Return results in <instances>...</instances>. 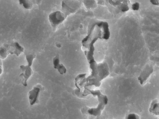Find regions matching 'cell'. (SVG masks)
Masks as SVG:
<instances>
[{
	"instance_id": "6da1fadb",
	"label": "cell",
	"mask_w": 159,
	"mask_h": 119,
	"mask_svg": "<svg viewBox=\"0 0 159 119\" xmlns=\"http://www.w3.org/2000/svg\"><path fill=\"white\" fill-rule=\"evenodd\" d=\"M90 51L88 52L85 51L84 52L91 70V73L82 79L79 83V86H83L84 88L93 86L99 87L102 81L110 74L109 68L107 63H97L93 56V45H90Z\"/></svg>"
},
{
	"instance_id": "7a4b0ae2",
	"label": "cell",
	"mask_w": 159,
	"mask_h": 119,
	"mask_svg": "<svg viewBox=\"0 0 159 119\" xmlns=\"http://www.w3.org/2000/svg\"><path fill=\"white\" fill-rule=\"evenodd\" d=\"M84 90L83 95L86 96L88 94H91L98 99V104L96 108L89 109L87 112L90 115L95 117L100 116L106 105L108 103V99L106 95L102 94L99 90H92L88 87L84 88Z\"/></svg>"
},
{
	"instance_id": "3957f363",
	"label": "cell",
	"mask_w": 159,
	"mask_h": 119,
	"mask_svg": "<svg viewBox=\"0 0 159 119\" xmlns=\"http://www.w3.org/2000/svg\"><path fill=\"white\" fill-rule=\"evenodd\" d=\"M68 16L61 9L50 13L48 15V20L52 29L55 31Z\"/></svg>"
},
{
	"instance_id": "277c9868",
	"label": "cell",
	"mask_w": 159,
	"mask_h": 119,
	"mask_svg": "<svg viewBox=\"0 0 159 119\" xmlns=\"http://www.w3.org/2000/svg\"><path fill=\"white\" fill-rule=\"evenodd\" d=\"M20 67L22 72L20 75V76L22 79V84L24 86L26 87L27 86L28 81L33 73L31 67L27 64L21 65Z\"/></svg>"
},
{
	"instance_id": "5b68a950",
	"label": "cell",
	"mask_w": 159,
	"mask_h": 119,
	"mask_svg": "<svg viewBox=\"0 0 159 119\" xmlns=\"http://www.w3.org/2000/svg\"><path fill=\"white\" fill-rule=\"evenodd\" d=\"M41 89L39 86H34L28 93V98L29 104L33 105L37 102Z\"/></svg>"
},
{
	"instance_id": "8992f818",
	"label": "cell",
	"mask_w": 159,
	"mask_h": 119,
	"mask_svg": "<svg viewBox=\"0 0 159 119\" xmlns=\"http://www.w3.org/2000/svg\"><path fill=\"white\" fill-rule=\"evenodd\" d=\"M52 64L54 68L57 69L60 74L63 75L66 73V68L63 64L60 63L58 55H57L53 58Z\"/></svg>"
},
{
	"instance_id": "52a82bcc",
	"label": "cell",
	"mask_w": 159,
	"mask_h": 119,
	"mask_svg": "<svg viewBox=\"0 0 159 119\" xmlns=\"http://www.w3.org/2000/svg\"><path fill=\"white\" fill-rule=\"evenodd\" d=\"M11 48L9 50V54L19 56L24 51V48L17 42H13L11 46Z\"/></svg>"
},
{
	"instance_id": "ba28073f",
	"label": "cell",
	"mask_w": 159,
	"mask_h": 119,
	"mask_svg": "<svg viewBox=\"0 0 159 119\" xmlns=\"http://www.w3.org/2000/svg\"><path fill=\"white\" fill-rule=\"evenodd\" d=\"M149 111L152 114L159 116V101L154 100L152 101L149 108Z\"/></svg>"
},
{
	"instance_id": "9c48e42d",
	"label": "cell",
	"mask_w": 159,
	"mask_h": 119,
	"mask_svg": "<svg viewBox=\"0 0 159 119\" xmlns=\"http://www.w3.org/2000/svg\"><path fill=\"white\" fill-rule=\"evenodd\" d=\"M20 5L26 10L31 9L33 6L32 1L29 0H20L19 1Z\"/></svg>"
},
{
	"instance_id": "30bf717a",
	"label": "cell",
	"mask_w": 159,
	"mask_h": 119,
	"mask_svg": "<svg viewBox=\"0 0 159 119\" xmlns=\"http://www.w3.org/2000/svg\"><path fill=\"white\" fill-rule=\"evenodd\" d=\"M9 54V50L4 46H2L0 49V59L2 60H5Z\"/></svg>"
},
{
	"instance_id": "8fae6325",
	"label": "cell",
	"mask_w": 159,
	"mask_h": 119,
	"mask_svg": "<svg viewBox=\"0 0 159 119\" xmlns=\"http://www.w3.org/2000/svg\"><path fill=\"white\" fill-rule=\"evenodd\" d=\"M36 56V55L34 54H25V57L27 64L32 67L33 61Z\"/></svg>"
},
{
	"instance_id": "7c38bea8",
	"label": "cell",
	"mask_w": 159,
	"mask_h": 119,
	"mask_svg": "<svg viewBox=\"0 0 159 119\" xmlns=\"http://www.w3.org/2000/svg\"><path fill=\"white\" fill-rule=\"evenodd\" d=\"M86 76V74H80L78 75L75 78V84L76 87L79 90V91L80 90V89L79 87V84L78 83V82L80 79H83V78L85 77Z\"/></svg>"
},
{
	"instance_id": "4fadbf2b",
	"label": "cell",
	"mask_w": 159,
	"mask_h": 119,
	"mask_svg": "<svg viewBox=\"0 0 159 119\" xmlns=\"http://www.w3.org/2000/svg\"><path fill=\"white\" fill-rule=\"evenodd\" d=\"M109 1L110 2H109V3L110 4H111L113 5V4H114V5H115V6H117V5H118L119 7V5H121V10L122 11H126L127 10H128V7H127L125 6V4H123L121 3L120 2H119V1H117V2H116L115 1H112L113 2H114L113 3L112 2H111L110 1Z\"/></svg>"
},
{
	"instance_id": "5bb4252c",
	"label": "cell",
	"mask_w": 159,
	"mask_h": 119,
	"mask_svg": "<svg viewBox=\"0 0 159 119\" xmlns=\"http://www.w3.org/2000/svg\"><path fill=\"white\" fill-rule=\"evenodd\" d=\"M125 119H140L139 115L135 113H131L128 114Z\"/></svg>"
},
{
	"instance_id": "9a60e30c",
	"label": "cell",
	"mask_w": 159,
	"mask_h": 119,
	"mask_svg": "<svg viewBox=\"0 0 159 119\" xmlns=\"http://www.w3.org/2000/svg\"><path fill=\"white\" fill-rule=\"evenodd\" d=\"M0 75H1L3 72V65L2 62V60L0 59Z\"/></svg>"
},
{
	"instance_id": "2e32d148",
	"label": "cell",
	"mask_w": 159,
	"mask_h": 119,
	"mask_svg": "<svg viewBox=\"0 0 159 119\" xmlns=\"http://www.w3.org/2000/svg\"><path fill=\"white\" fill-rule=\"evenodd\" d=\"M139 7V6L137 3H135L133 5L132 7L134 10H137Z\"/></svg>"
},
{
	"instance_id": "e0dca14e",
	"label": "cell",
	"mask_w": 159,
	"mask_h": 119,
	"mask_svg": "<svg viewBox=\"0 0 159 119\" xmlns=\"http://www.w3.org/2000/svg\"><path fill=\"white\" fill-rule=\"evenodd\" d=\"M151 2L153 4L155 5H159V1H152Z\"/></svg>"
}]
</instances>
